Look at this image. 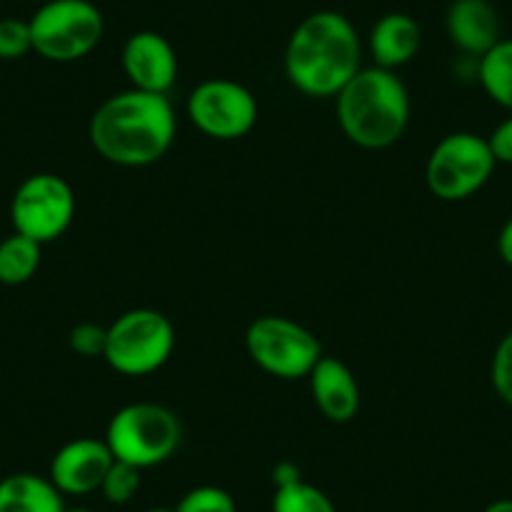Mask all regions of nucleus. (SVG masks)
<instances>
[{
    "label": "nucleus",
    "instance_id": "nucleus-11",
    "mask_svg": "<svg viewBox=\"0 0 512 512\" xmlns=\"http://www.w3.org/2000/svg\"><path fill=\"white\" fill-rule=\"evenodd\" d=\"M121 66L128 83L136 91L164 93L174 88L179 78V56L166 36L156 31H136L126 38L121 51Z\"/></svg>",
    "mask_w": 512,
    "mask_h": 512
},
{
    "label": "nucleus",
    "instance_id": "nucleus-24",
    "mask_svg": "<svg viewBox=\"0 0 512 512\" xmlns=\"http://www.w3.org/2000/svg\"><path fill=\"white\" fill-rule=\"evenodd\" d=\"M108 342V327H101L96 322H81L71 329L68 334V347L83 359H96L106 354Z\"/></svg>",
    "mask_w": 512,
    "mask_h": 512
},
{
    "label": "nucleus",
    "instance_id": "nucleus-8",
    "mask_svg": "<svg viewBox=\"0 0 512 512\" xmlns=\"http://www.w3.org/2000/svg\"><path fill=\"white\" fill-rule=\"evenodd\" d=\"M246 352L262 372L277 379H304L324 357L319 339L304 324L279 314H267L246 329Z\"/></svg>",
    "mask_w": 512,
    "mask_h": 512
},
{
    "label": "nucleus",
    "instance_id": "nucleus-21",
    "mask_svg": "<svg viewBox=\"0 0 512 512\" xmlns=\"http://www.w3.org/2000/svg\"><path fill=\"white\" fill-rule=\"evenodd\" d=\"M176 512H236V500L229 490L216 485H201L186 492L174 507Z\"/></svg>",
    "mask_w": 512,
    "mask_h": 512
},
{
    "label": "nucleus",
    "instance_id": "nucleus-14",
    "mask_svg": "<svg viewBox=\"0 0 512 512\" xmlns=\"http://www.w3.org/2000/svg\"><path fill=\"white\" fill-rule=\"evenodd\" d=\"M445 31L462 56L477 61L500 41V16L490 0H452Z\"/></svg>",
    "mask_w": 512,
    "mask_h": 512
},
{
    "label": "nucleus",
    "instance_id": "nucleus-25",
    "mask_svg": "<svg viewBox=\"0 0 512 512\" xmlns=\"http://www.w3.org/2000/svg\"><path fill=\"white\" fill-rule=\"evenodd\" d=\"M487 144H490L497 164L512 166V113L492 128V134L487 136Z\"/></svg>",
    "mask_w": 512,
    "mask_h": 512
},
{
    "label": "nucleus",
    "instance_id": "nucleus-22",
    "mask_svg": "<svg viewBox=\"0 0 512 512\" xmlns=\"http://www.w3.org/2000/svg\"><path fill=\"white\" fill-rule=\"evenodd\" d=\"M31 51V23L21 18H0V61H18Z\"/></svg>",
    "mask_w": 512,
    "mask_h": 512
},
{
    "label": "nucleus",
    "instance_id": "nucleus-7",
    "mask_svg": "<svg viewBox=\"0 0 512 512\" xmlns=\"http://www.w3.org/2000/svg\"><path fill=\"white\" fill-rule=\"evenodd\" d=\"M495 156L485 136L455 131L435 144L425 164L427 189L440 201H465L485 189L495 174Z\"/></svg>",
    "mask_w": 512,
    "mask_h": 512
},
{
    "label": "nucleus",
    "instance_id": "nucleus-15",
    "mask_svg": "<svg viewBox=\"0 0 512 512\" xmlns=\"http://www.w3.org/2000/svg\"><path fill=\"white\" fill-rule=\"evenodd\" d=\"M367 46L374 66L397 71L420 53L422 28L407 13H387L372 26Z\"/></svg>",
    "mask_w": 512,
    "mask_h": 512
},
{
    "label": "nucleus",
    "instance_id": "nucleus-19",
    "mask_svg": "<svg viewBox=\"0 0 512 512\" xmlns=\"http://www.w3.org/2000/svg\"><path fill=\"white\" fill-rule=\"evenodd\" d=\"M272 512H337V507L327 492L302 477L292 485L274 487Z\"/></svg>",
    "mask_w": 512,
    "mask_h": 512
},
{
    "label": "nucleus",
    "instance_id": "nucleus-2",
    "mask_svg": "<svg viewBox=\"0 0 512 512\" xmlns=\"http://www.w3.org/2000/svg\"><path fill=\"white\" fill-rule=\"evenodd\" d=\"M362 68V38L344 13L304 18L284 48V73L309 98H334Z\"/></svg>",
    "mask_w": 512,
    "mask_h": 512
},
{
    "label": "nucleus",
    "instance_id": "nucleus-6",
    "mask_svg": "<svg viewBox=\"0 0 512 512\" xmlns=\"http://www.w3.org/2000/svg\"><path fill=\"white\" fill-rule=\"evenodd\" d=\"M33 51L51 63H76L101 43L106 23L91 0H48L33 13Z\"/></svg>",
    "mask_w": 512,
    "mask_h": 512
},
{
    "label": "nucleus",
    "instance_id": "nucleus-23",
    "mask_svg": "<svg viewBox=\"0 0 512 512\" xmlns=\"http://www.w3.org/2000/svg\"><path fill=\"white\" fill-rule=\"evenodd\" d=\"M490 382L495 395L512 407V332H507L492 352Z\"/></svg>",
    "mask_w": 512,
    "mask_h": 512
},
{
    "label": "nucleus",
    "instance_id": "nucleus-28",
    "mask_svg": "<svg viewBox=\"0 0 512 512\" xmlns=\"http://www.w3.org/2000/svg\"><path fill=\"white\" fill-rule=\"evenodd\" d=\"M482 512H512V500L510 497H502V500L490 502Z\"/></svg>",
    "mask_w": 512,
    "mask_h": 512
},
{
    "label": "nucleus",
    "instance_id": "nucleus-16",
    "mask_svg": "<svg viewBox=\"0 0 512 512\" xmlns=\"http://www.w3.org/2000/svg\"><path fill=\"white\" fill-rule=\"evenodd\" d=\"M63 492L48 477L16 472L0 480V512H63Z\"/></svg>",
    "mask_w": 512,
    "mask_h": 512
},
{
    "label": "nucleus",
    "instance_id": "nucleus-9",
    "mask_svg": "<svg viewBox=\"0 0 512 512\" xmlns=\"http://www.w3.org/2000/svg\"><path fill=\"white\" fill-rule=\"evenodd\" d=\"M76 219V194L58 174H33L16 189L11 201V221L18 234L51 244L71 229Z\"/></svg>",
    "mask_w": 512,
    "mask_h": 512
},
{
    "label": "nucleus",
    "instance_id": "nucleus-5",
    "mask_svg": "<svg viewBox=\"0 0 512 512\" xmlns=\"http://www.w3.org/2000/svg\"><path fill=\"white\" fill-rule=\"evenodd\" d=\"M176 347V329L159 309H128L108 327V367L126 377H146L169 362Z\"/></svg>",
    "mask_w": 512,
    "mask_h": 512
},
{
    "label": "nucleus",
    "instance_id": "nucleus-4",
    "mask_svg": "<svg viewBox=\"0 0 512 512\" xmlns=\"http://www.w3.org/2000/svg\"><path fill=\"white\" fill-rule=\"evenodd\" d=\"M181 437V422L169 407L156 402H134L121 407L108 420L103 440L116 460L149 470L176 455Z\"/></svg>",
    "mask_w": 512,
    "mask_h": 512
},
{
    "label": "nucleus",
    "instance_id": "nucleus-29",
    "mask_svg": "<svg viewBox=\"0 0 512 512\" xmlns=\"http://www.w3.org/2000/svg\"><path fill=\"white\" fill-rule=\"evenodd\" d=\"M63 512H96V510H91V507H68L66 505V510Z\"/></svg>",
    "mask_w": 512,
    "mask_h": 512
},
{
    "label": "nucleus",
    "instance_id": "nucleus-26",
    "mask_svg": "<svg viewBox=\"0 0 512 512\" xmlns=\"http://www.w3.org/2000/svg\"><path fill=\"white\" fill-rule=\"evenodd\" d=\"M302 480V470H299L294 462L284 460V462H277L272 470V482L274 487H284V485H292V482Z\"/></svg>",
    "mask_w": 512,
    "mask_h": 512
},
{
    "label": "nucleus",
    "instance_id": "nucleus-1",
    "mask_svg": "<svg viewBox=\"0 0 512 512\" xmlns=\"http://www.w3.org/2000/svg\"><path fill=\"white\" fill-rule=\"evenodd\" d=\"M174 103L164 93L128 88L113 93L93 111L88 141L108 164L141 169L164 159L176 141Z\"/></svg>",
    "mask_w": 512,
    "mask_h": 512
},
{
    "label": "nucleus",
    "instance_id": "nucleus-20",
    "mask_svg": "<svg viewBox=\"0 0 512 512\" xmlns=\"http://www.w3.org/2000/svg\"><path fill=\"white\" fill-rule=\"evenodd\" d=\"M141 472L144 470L128 465V462L113 460L111 470L103 477V485L98 492H101L111 505H128L141 490Z\"/></svg>",
    "mask_w": 512,
    "mask_h": 512
},
{
    "label": "nucleus",
    "instance_id": "nucleus-3",
    "mask_svg": "<svg viewBox=\"0 0 512 512\" xmlns=\"http://www.w3.org/2000/svg\"><path fill=\"white\" fill-rule=\"evenodd\" d=\"M334 101L342 134L359 149H390L410 126V93L397 71L359 68Z\"/></svg>",
    "mask_w": 512,
    "mask_h": 512
},
{
    "label": "nucleus",
    "instance_id": "nucleus-27",
    "mask_svg": "<svg viewBox=\"0 0 512 512\" xmlns=\"http://www.w3.org/2000/svg\"><path fill=\"white\" fill-rule=\"evenodd\" d=\"M497 254L507 267H512V216L502 224L500 234H497Z\"/></svg>",
    "mask_w": 512,
    "mask_h": 512
},
{
    "label": "nucleus",
    "instance_id": "nucleus-30",
    "mask_svg": "<svg viewBox=\"0 0 512 512\" xmlns=\"http://www.w3.org/2000/svg\"><path fill=\"white\" fill-rule=\"evenodd\" d=\"M146 512H176V510H169V507H154V510H146Z\"/></svg>",
    "mask_w": 512,
    "mask_h": 512
},
{
    "label": "nucleus",
    "instance_id": "nucleus-13",
    "mask_svg": "<svg viewBox=\"0 0 512 512\" xmlns=\"http://www.w3.org/2000/svg\"><path fill=\"white\" fill-rule=\"evenodd\" d=\"M309 390L314 405L334 425H347L357 417L362 392L352 369L337 357H322L309 372Z\"/></svg>",
    "mask_w": 512,
    "mask_h": 512
},
{
    "label": "nucleus",
    "instance_id": "nucleus-18",
    "mask_svg": "<svg viewBox=\"0 0 512 512\" xmlns=\"http://www.w3.org/2000/svg\"><path fill=\"white\" fill-rule=\"evenodd\" d=\"M43 244L28 239V236L13 231L11 236L0 241V284L6 287H21L36 277L41 267Z\"/></svg>",
    "mask_w": 512,
    "mask_h": 512
},
{
    "label": "nucleus",
    "instance_id": "nucleus-17",
    "mask_svg": "<svg viewBox=\"0 0 512 512\" xmlns=\"http://www.w3.org/2000/svg\"><path fill=\"white\" fill-rule=\"evenodd\" d=\"M477 83L492 103L512 113V38H500L477 58Z\"/></svg>",
    "mask_w": 512,
    "mask_h": 512
},
{
    "label": "nucleus",
    "instance_id": "nucleus-10",
    "mask_svg": "<svg viewBox=\"0 0 512 512\" xmlns=\"http://www.w3.org/2000/svg\"><path fill=\"white\" fill-rule=\"evenodd\" d=\"M186 116L209 139L239 141L259 121V103L244 83L209 78L189 93Z\"/></svg>",
    "mask_w": 512,
    "mask_h": 512
},
{
    "label": "nucleus",
    "instance_id": "nucleus-12",
    "mask_svg": "<svg viewBox=\"0 0 512 512\" xmlns=\"http://www.w3.org/2000/svg\"><path fill=\"white\" fill-rule=\"evenodd\" d=\"M116 457L108 450L106 440L96 437H76L66 442L61 450L53 455L48 467V480L63 492V495H91L101 490L103 477L111 470Z\"/></svg>",
    "mask_w": 512,
    "mask_h": 512
}]
</instances>
